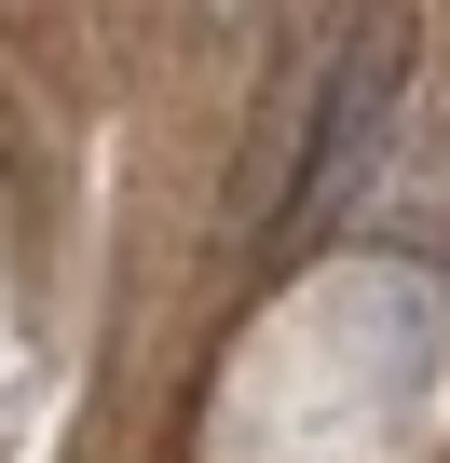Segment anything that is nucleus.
Wrapping results in <instances>:
<instances>
[{"label": "nucleus", "instance_id": "f03ea898", "mask_svg": "<svg viewBox=\"0 0 450 463\" xmlns=\"http://www.w3.org/2000/svg\"><path fill=\"white\" fill-rule=\"evenodd\" d=\"M205 14H218V28H260V0H205Z\"/></svg>", "mask_w": 450, "mask_h": 463}, {"label": "nucleus", "instance_id": "f257e3e1", "mask_svg": "<svg viewBox=\"0 0 450 463\" xmlns=\"http://www.w3.org/2000/svg\"><path fill=\"white\" fill-rule=\"evenodd\" d=\"M396 82H409V14H369V28L328 55V96H314V150H301V191H328L341 164H369V137H382Z\"/></svg>", "mask_w": 450, "mask_h": 463}]
</instances>
